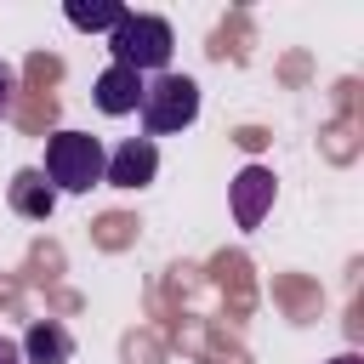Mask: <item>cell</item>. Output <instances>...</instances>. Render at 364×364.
<instances>
[{"instance_id":"obj_1","label":"cell","mask_w":364,"mask_h":364,"mask_svg":"<svg viewBox=\"0 0 364 364\" xmlns=\"http://www.w3.org/2000/svg\"><path fill=\"white\" fill-rule=\"evenodd\" d=\"M108 51H114L119 68H131V74L148 80V74H165L176 40H171V23H165V17H154V11H125L119 28L108 34Z\"/></svg>"},{"instance_id":"obj_2","label":"cell","mask_w":364,"mask_h":364,"mask_svg":"<svg viewBox=\"0 0 364 364\" xmlns=\"http://www.w3.org/2000/svg\"><path fill=\"white\" fill-rule=\"evenodd\" d=\"M102 165H108V154H102V142L91 131H57L46 142V171L40 176L51 188H63V193H91L102 182Z\"/></svg>"},{"instance_id":"obj_3","label":"cell","mask_w":364,"mask_h":364,"mask_svg":"<svg viewBox=\"0 0 364 364\" xmlns=\"http://www.w3.org/2000/svg\"><path fill=\"white\" fill-rule=\"evenodd\" d=\"M136 114L148 125V142L154 136H171V131H182V125L199 119V85L188 74H154L142 85V108Z\"/></svg>"},{"instance_id":"obj_4","label":"cell","mask_w":364,"mask_h":364,"mask_svg":"<svg viewBox=\"0 0 364 364\" xmlns=\"http://www.w3.org/2000/svg\"><path fill=\"white\" fill-rule=\"evenodd\" d=\"M154 171H159V148H154L148 136H125V142L108 154L102 182H108V188H148Z\"/></svg>"},{"instance_id":"obj_5","label":"cell","mask_w":364,"mask_h":364,"mask_svg":"<svg viewBox=\"0 0 364 364\" xmlns=\"http://www.w3.org/2000/svg\"><path fill=\"white\" fill-rule=\"evenodd\" d=\"M273 193H279L273 171H267V165H245V171L233 176V222H239V228H262V216L273 210Z\"/></svg>"},{"instance_id":"obj_6","label":"cell","mask_w":364,"mask_h":364,"mask_svg":"<svg viewBox=\"0 0 364 364\" xmlns=\"http://www.w3.org/2000/svg\"><path fill=\"white\" fill-rule=\"evenodd\" d=\"M142 85H148L142 74H131V68L108 63V68L97 74V91H91V97H97V108H102V114H114V119H119V114H136V108H142Z\"/></svg>"},{"instance_id":"obj_7","label":"cell","mask_w":364,"mask_h":364,"mask_svg":"<svg viewBox=\"0 0 364 364\" xmlns=\"http://www.w3.org/2000/svg\"><path fill=\"white\" fill-rule=\"evenodd\" d=\"M68 353H74V336H68L57 318L28 324V336H23V358H28V364H68Z\"/></svg>"},{"instance_id":"obj_8","label":"cell","mask_w":364,"mask_h":364,"mask_svg":"<svg viewBox=\"0 0 364 364\" xmlns=\"http://www.w3.org/2000/svg\"><path fill=\"white\" fill-rule=\"evenodd\" d=\"M11 210H17V216L46 222V216L57 210V188H51L40 171H17V176H11Z\"/></svg>"},{"instance_id":"obj_9","label":"cell","mask_w":364,"mask_h":364,"mask_svg":"<svg viewBox=\"0 0 364 364\" xmlns=\"http://www.w3.org/2000/svg\"><path fill=\"white\" fill-rule=\"evenodd\" d=\"M63 17H68L74 28H91V34H97V28H108V34H114V28H119V17H125V6H119V0H97V6H80V0H74Z\"/></svg>"},{"instance_id":"obj_10","label":"cell","mask_w":364,"mask_h":364,"mask_svg":"<svg viewBox=\"0 0 364 364\" xmlns=\"http://www.w3.org/2000/svg\"><path fill=\"white\" fill-rule=\"evenodd\" d=\"M11 91H17V74H11L6 63H0V119L11 114Z\"/></svg>"},{"instance_id":"obj_11","label":"cell","mask_w":364,"mask_h":364,"mask_svg":"<svg viewBox=\"0 0 364 364\" xmlns=\"http://www.w3.org/2000/svg\"><path fill=\"white\" fill-rule=\"evenodd\" d=\"M0 364H23V347L11 336H0Z\"/></svg>"},{"instance_id":"obj_12","label":"cell","mask_w":364,"mask_h":364,"mask_svg":"<svg viewBox=\"0 0 364 364\" xmlns=\"http://www.w3.org/2000/svg\"><path fill=\"white\" fill-rule=\"evenodd\" d=\"M330 364H364V358H358V353H341V358H330Z\"/></svg>"}]
</instances>
